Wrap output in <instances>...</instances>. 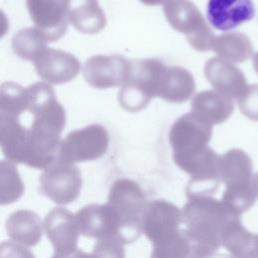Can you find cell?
<instances>
[{"label": "cell", "mask_w": 258, "mask_h": 258, "mask_svg": "<svg viewBox=\"0 0 258 258\" xmlns=\"http://www.w3.org/2000/svg\"><path fill=\"white\" fill-rule=\"evenodd\" d=\"M180 212L186 231L208 257L221 247V235L228 222L238 218L211 196L188 197Z\"/></svg>", "instance_id": "1"}, {"label": "cell", "mask_w": 258, "mask_h": 258, "mask_svg": "<svg viewBox=\"0 0 258 258\" xmlns=\"http://www.w3.org/2000/svg\"><path fill=\"white\" fill-rule=\"evenodd\" d=\"M106 205L114 217L118 237L122 242L130 244L139 239L146 205V198L140 186L130 179L115 181L110 188Z\"/></svg>", "instance_id": "2"}, {"label": "cell", "mask_w": 258, "mask_h": 258, "mask_svg": "<svg viewBox=\"0 0 258 258\" xmlns=\"http://www.w3.org/2000/svg\"><path fill=\"white\" fill-rule=\"evenodd\" d=\"M180 223V210L172 203L158 199L146 203L141 230L155 246L172 238L178 232Z\"/></svg>", "instance_id": "3"}, {"label": "cell", "mask_w": 258, "mask_h": 258, "mask_svg": "<svg viewBox=\"0 0 258 258\" xmlns=\"http://www.w3.org/2000/svg\"><path fill=\"white\" fill-rule=\"evenodd\" d=\"M23 90L15 83L4 82L0 85V146L14 139L23 127L18 117L24 110Z\"/></svg>", "instance_id": "4"}, {"label": "cell", "mask_w": 258, "mask_h": 258, "mask_svg": "<svg viewBox=\"0 0 258 258\" xmlns=\"http://www.w3.org/2000/svg\"><path fill=\"white\" fill-rule=\"evenodd\" d=\"M46 237L49 239L54 253L67 254L77 249L79 230L75 215L64 208H53L43 221Z\"/></svg>", "instance_id": "5"}, {"label": "cell", "mask_w": 258, "mask_h": 258, "mask_svg": "<svg viewBox=\"0 0 258 258\" xmlns=\"http://www.w3.org/2000/svg\"><path fill=\"white\" fill-rule=\"evenodd\" d=\"M252 0H209L207 18L210 24L221 31L237 28L254 18Z\"/></svg>", "instance_id": "6"}, {"label": "cell", "mask_w": 258, "mask_h": 258, "mask_svg": "<svg viewBox=\"0 0 258 258\" xmlns=\"http://www.w3.org/2000/svg\"><path fill=\"white\" fill-rule=\"evenodd\" d=\"M81 187L82 179L75 169L52 168L40 176V192L57 205L75 202Z\"/></svg>", "instance_id": "7"}, {"label": "cell", "mask_w": 258, "mask_h": 258, "mask_svg": "<svg viewBox=\"0 0 258 258\" xmlns=\"http://www.w3.org/2000/svg\"><path fill=\"white\" fill-rule=\"evenodd\" d=\"M79 233L85 237L101 239L118 236L114 217L106 204L85 206L75 215Z\"/></svg>", "instance_id": "8"}, {"label": "cell", "mask_w": 258, "mask_h": 258, "mask_svg": "<svg viewBox=\"0 0 258 258\" xmlns=\"http://www.w3.org/2000/svg\"><path fill=\"white\" fill-rule=\"evenodd\" d=\"M5 231L13 242L24 247H33L41 240L42 222L35 212L18 210L7 218Z\"/></svg>", "instance_id": "9"}, {"label": "cell", "mask_w": 258, "mask_h": 258, "mask_svg": "<svg viewBox=\"0 0 258 258\" xmlns=\"http://www.w3.org/2000/svg\"><path fill=\"white\" fill-rule=\"evenodd\" d=\"M221 246L233 258H257V235L245 229L240 218H233L225 226L221 235Z\"/></svg>", "instance_id": "10"}, {"label": "cell", "mask_w": 258, "mask_h": 258, "mask_svg": "<svg viewBox=\"0 0 258 258\" xmlns=\"http://www.w3.org/2000/svg\"><path fill=\"white\" fill-rule=\"evenodd\" d=\"M150 258H208V256L186 229H183L178 230L169 240L153 246Z\"/></svg>", "instance_id": "11"}, {"label": "cell", "mask_w": 258, "mask_h": 258, "mask_svg": "<svg viewBox=\"0 0 258 258\" xmlns=\"http://www.w3.org/2000/svg\"><path fill=\"white\" fill-rule=\"evenodd\" d=\"M24 183L15 164L0 160V206L17 202L24 194Z\"/></svg>", "instance_id": "12"}, {"label": "cell", "mask_w": 258, "mask_h": 258, "mask_svg": "<svg viewBox=\"0 0 258 258\" xmlns=\"http://www.w3.org/2000/svg\"><path fill=\"white\" fill-rule=\"evenodd\" d=\"M257 198L256 182L253 181L247 185L231 187L224 190L222 203L236 217L240 216L251 209Z\"/></svg>", "instance_id": "13"}, {"label": "cell", "mask_w": 258, "mask_h": 258, "mask_svg": "<svg viewBox=\"0 0 258 258\" xmlns=\"http://www.w3.org/2000/svg\"><path fill=\"white\" fill-rule=\"evenodd\" d=\"M124 245L118 236H107L98 239L92 254L95 258H125Z\"/></svg>", "instance_id": "14"}, {"label": "cell", "mask_w": 258, "mask_h": 258, "mask_svg": "<svg viewBox=\"0 0 258 258\" xmlns=\"http://www.w3.org/2000/svg\"><path fill=\"white\" fill-rule=\"evenodd\" d=\"M0 258H35V256L20 244L12 241H3L0 243Z\"/></svg>", "instance_id": "15"}, {"label": "cell", "mask_w": 258, "mask_h": 258, "mask_svg": "<svg viewBox=\"0 0 258 258\" xmlns=\"http://www.w3.org/2000/svg\"><path fill=\"white\" fill-rule=\"evenodd\" d=\"M51 258H95L94 255L91 253H86L85 251L77 248L74 251L67 253V254H56L54 253Z\"/></svg>", "instance_id": "16"}, {"label": "cell", "mask_w": 258, "mask_h": 258, "mask_svg": "<svg viewBox=\"0 0 258 258\" xmlns=\"http://www.w3.org/2000/svg\"><path fill=\"white\" fill-rule=\"evenodd\" d=\"M9 29V22L6 14L0 9V38L5 36Z\"/></svg>", "instance_id": "17"}, {"label": "cell", "mask_w": 258, "mask_h": 258, "mask_svg": "<svg viewBox=\"0 0 258 258\" xmlns=\"http://www.w3.org/2000/svg\"><path fill=\"white\" fill-rule=\"evenodd\" d=\"M208 258H233L232 256H230V255H227V254H213V255H211L210 257H208Z\"/></svg>", "instance_id": "18"}]
</instances>
